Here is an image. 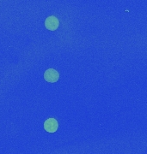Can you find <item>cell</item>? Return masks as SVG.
Here are the masks:
<instances>
[{
    "label": "cell",
    "instance_id": "cell-3",
    "mask_svg": "<svg viewBox=\"0 0 147 154\" xmlns=\"http://www.w3.org/2000/svg\"><path fill=\"white\" fill-rule=\"evenodd\" d=\"M44 128L47 132L55 133L59 128V123L55 118H48L44 122Z\"/></svg>",
    "mask_w": 147,
    "mask_h": 154
},
{
    "label": "cell",
    "instance_id": "cell-1",
    "mask_svg": "<svg viewBox=\"0 0 147 154\" xmlns=\"http://www.w3.org/2000/svg\"><path fill=\"white\" fill-rule=\"evenodd\" d=\"M44 79L47 82H57L60 79V74L54 69H48L44 73Z\"/></svg>",
    "mask_w": 147,
    "mask_h": 154
},
{
    "label": "cell",
    "instance_id": "cell-2",
    "mask_svg": "<svg viewBox=\"0 0 147 154\" xmlns=\"http://www.w3.org/2000/svg\"><path fill=\"white\" fill-rule=\"evenodd\" d=\"M60 25V21L59 19L54 16H51L48 17L46 21H45V27L47 29H48L50 31H55L59 28Z\"/></svg>",
    "mask_w": 147,
    "mask_h": 154
}]
</instances>
